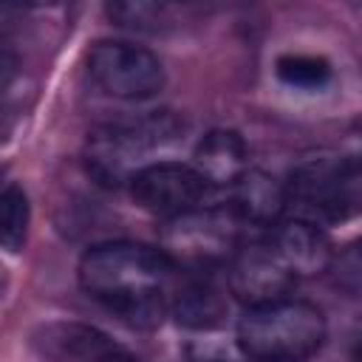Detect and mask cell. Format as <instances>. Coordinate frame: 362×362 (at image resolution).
Wrapping results in <instances>:
<instances>
[{"label": "cell", "mask_w": 362, "mask_h": 362, "mask_svg": "<svg viewBox=\"0 0 362 362\" xmlns=\"http://www.w3.org/2000/svg\"><path fill=\"white\" fill-rule=\"evenodd\" d=\"M175 266L161 249L116 240L88 249L79 260V286L136 328H156L167 311L164 288Z\"/></svg>", "instance_id": "1"}, {"label": "cell", "mask_w": 362, "mask_h": 362, "mask_svg": "<svg viewBox=\"0 0 362 362\" xmlns=\"http://www.w3.org/2000/svg\"><path fill=\"white\" fill-rule=\"evenodd\" d=\"M328 337L322 311L308 300H277L249 308L235 331L243 356L255 362H303Z\"/></svg>", "instance_id": "2"}, {"label": "cell", "mask_w": 362, "mask_h": 362, "mask_svg": "<svg viewBox=\"0 0 362 362\" xmlns=\"http://www.w3.org/2000/svg\"><path fill=\"white\" fill-rule=\"evenodd\" d=\"M181 130H184V122L170 110H156L130 122L102 124L88 136V144H85L88 175L107 189H119L130 184V178L139 170L153 164L147 161L153 150L173 144Z\"/></svg>", "instance_id": "3"}, {"label": "cell", "mask_w": 362, "mask_h": 362, "mask_svg": "<svg viewBox=\"0 0 362 362\" xmlns=\"http://www.w3.org/2000/svg\"><path fill=\"white\" fill-rule=\"evenodd\" d=\"M286 209L297 221L314 226L342 223L359 212V161L348 158H308L297 164L283 184Z\"/></svg>", "instance_id": "4"}, {"label": "cell", "mask_w": 362, "mask_h": 362, "mask_svg": "<svg viewBox=\"0 0 362 362\" xmlns=\"http://www.w3.org/2000/svg\"><path fill=\"white\" fill-rule=\"evenodd\" d=\"M240 221L229 206H195L161 226V252L175 269L204 272L229 260L238 249Z\"/></svg>", "instance_id": "5"}, {"label": "cell", "mask_w": 362, "mask_h": 362, "mask_svg": "<svg viewBox=\"0 0 362 362\" xmlns=\"http://www.w3.org/2000/svg\"><path fill=\"white\" fill-rule=\"evenodd\" d=\"M90 79L116 99H150L161 93L167 76L161 59L124 40H99L88 51Z\"/></svg>", "instance_id": "6"}, {"label": "cell", "mask_w": 362, "mask_h": 362, "mask_svg": "<svg viewBox=\"0 0 362 362\" xmlns=\"http://www.w3.org/2000/svg\"><path fill=\"white\" fill-rule=\"evenodd\" d=\"M127 187L133 201L144 212L158 215L164 221L201 206V201L212 189L189 164L181 161H153L139 170Z\"/></svg>", "instance_id": "7"}, {"label": "cell", "mask_w": 362, "mask_h": 362, "mask_svg": "<svg viewBox=\"0 0 362 362\" xmlns=\"http://www.w3.org/2000/svg\"><path fill=\"white\" fill-rule=\"evenodd\" d=\"M294 283L297 277L288 272V266L269 243H252L229 257V272H226L229 294L249 308L286 300Z\"/></svg>", "instance_id": "8"}, {"label": "cell", "mask_w": 362, "mask_h": 362, "mask_svg": "<svg viewBox=\"0 0 362 362\" xmlns=\"http://www.w3.org/2000/svg\"><path fill=\"white\" fill-rule=\"evenodd\" d=\"M294 277H317L334 266V249L328 235L308 221H286L274 229L269 243Z\"/></svg>", "instance_id": "9"}, {"label": "cell", "mask_w": 362, "mask_h": 362, "mask_svg": "<svg viewBox=\"0 0 362 362\" xmlns=\"http://www.w3.org/2000/svg\"><path fill=\"white\" fill-rule=\"evenodd\" d=\"M31 342L51 362H99L119 348L105 331L85 322H45L34 331Z\"/></svg>", "instance_id": "10"}, {"label": "cell", "mask_w": 362, "mask_h": 362, "mask_svg": "<svg viewBox=\"0 0 362 362\" xmlns=\"http://www.w3.org/2000/svg\"><path fill=\"white\" fill-rule=\"evenodd\" d=\"M192 170L209 187H232L246 170V141L238 130L215 127L195 144Z\"/></svg>", "instance_id": "11"}, {"label": "cell", "mask_w": 362, "mask_h": 362, "mask_svg": "<svg viewBox=\"0 0 362 362\" xmlns=\"http://www.w3.org/2000/svg\"><path fill=\"white\" fill-rule=\"evenodd\" d=\"M229 209L243 223L257 226H277L280 215L286 212V189L283 184L263 173V170H243L240 178L232 184V204Z\"/></svg>", "instance_id": "12"}, {"label": "cell", "mask_w": 362, "mask_h": 362, "mask_svg": "<svg viewBox=\"0 0 362 362\" xmlns=\"http://www.w3.org/2000/svg\"><path fill=\"white\" fill-rule=\"evenodd\" d=\"M170 311L178 325L189 331H212L229 314V300L212 277H189L178 286Z\"/></svg>", "instance_id": "13"}, {"label": "cell", "mask_w": 362, "mask_h": 362, "mask_svg": "<svg viewBox=\"0 0 362 362\" xmlns=\"http://www.w3.org/2000/svg\"><path fill=\"white\" fill-rule=\"evenodd\" d=\"M28 221H31V206L28 195L20 184H8L0 189V249L6 252H20L28 238Z\"/></svg>", "instance_id": "14"}, {"label": "cell", "mask_w": 362, "mask_h": 362, "mask_svg": "<svg viewBox=\"0 0 362 362\" xmlns=\"http://www.w3.org/2000/svg\"><path fill=\"white\" fill-rule=\"evenodd\" d=\"M280 82L300 90H320L331 79V62L314 54H286L277 59Z\"/></svg>", "instance_id": "15"}, {"label": "cell", "mask_w": 362, "mask_h": 362, "mask_svg": "<svg viewBox=\"0 0 362 362\" xmlns=\"http://www.w3.org/2000/svg\"><path fill=\"white\" fill-rule=\"evenodd\" d=\"M105 11L116 25L136 28V31H161L173 23V14H175V8L167 3H139V0L136 3H110Z\"/></svg>", "instance_id": "16"}, {"label": "cell", "mask_w": 362, "mask_h": 362, "mask_svg": "<svg viewBox=\"0 0 362 362\" xmlns=\"http://www.w3.org/2000/svg\"><path fill=\"white\" fill-rule=\"evenodd\" d=\"M20 74H23V65H20V57L17 51L0 40V133H6L8 127V119L14 113V88L20 82Z\"/></svg>", "instance_id": "17"}, {"label": "cell", "mask_w": 362, "mask_h": 362, "mask_svg": "<svg viewBox=\"0 0 362 362\" xmlns=\"http://www.w3.org/2000/svg\"><path fill=\"white\" fill-rule=\"evenodd\" d=\"M339 286L348 288L351 294H356V288H359V252H356V246H351L339 257Z\"/></svg>", "instance_id": "18"}, {"label": "cell", "mask_w": 362, "mask_h": 362, "mask_svg": "<svg viewBox=\"0 0 362 362\" xmlns=\"http://www.w3.org/2000/svg\"><path fill=\"white\" fill-rule=\"evenodd\" d=\"M3 291H6V269L0 266V297H3Z\"/></svg>", "instance_id": "19"}]
</instances>
